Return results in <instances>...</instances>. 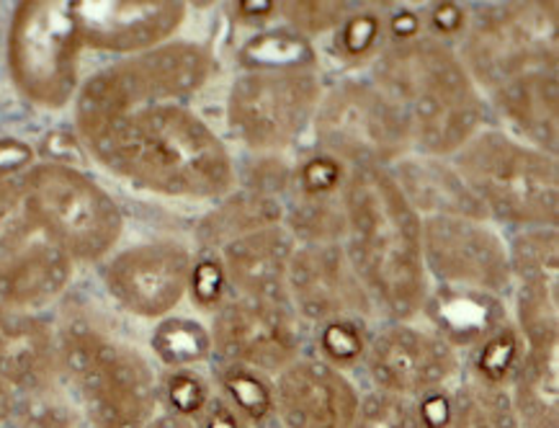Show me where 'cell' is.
I'll use <instances>...</instances> for the list:
<instances>
[{"instance_id":"26","label":"cell","mask_w":559,"mask_h":428,"mask_svg":"<svg viewBox=\"0 0 559 428\" xmlns=\"http://www.w3.org/2000/svg\"><path fill=\"white\" fill-rule=\"evenodd\" d=\"M217 397L248 428L276 426V388L269 374L240 364H219Z\"/></svg>"},{"instance_id":"17","label":"cell","mask_w":559,"mask_h":428,"mask_svg":"<svg viewBox=\"0 0 559 428\" xmlns=\"http://www.w3.org/2000/svg\"><path fill=\"white\" fill-rule=\"evenodd\" d=\"M191 255L178 242H147L119 253L106 269V287L121 308L163 318L181 302L191 280Z\"/></svg>"},{"instance_id":"33","label":"cell","mask_w":559,"mask_h":428,"mask_svg":"<svg viewBox=\"0 0 559 428\" xmlns=\"http://www.w3.org/2000/svg\"><path fill=\"white\" fill-rule=\"evenodd\" d=\"M157 397L166 405L168 416L197 424L214 401L212 382L197 369H170L157 384Z\"/></svg>"},{"instance_id":"6","label":"cell","mask_w":559,"mask_h":428,"mask_svg":"<svg viewBox=\"0 0 559 428\" xmlns=\"http://www.w3.org/2000/svg\"><path fill=\"white\" fill-rule=\"evenodd\" d=\"M210 55L191 41L147 49L134 60L93 75L78 96L75 121L83 140L98 138L127 114L170 98L193 96L210 78Z\"/></svg>"},{"instance_id":"29","label":"cell","mask_w":559,"mask_h":428,"mask_svg":"<svg viewBox=\"0 0 559 428\" xmlns=\"http://www.w3.org/2000/svg\"><path fill=\"white\" fill-rule=\"evenodd\" d=\"M153 352L168 369H193L214 354L212 333L191 318H168L157 325Z\"/></svg>"},{"instance_id":"43","label":"cell","mask_w":559,"mask_h":428,"mask_svg":"<svg viewBox=\"0 0 559 428\" xmlns=\"http://www.w3.org/2000/svg\"><path fill=\"white\" fill-rule=\"evenodd\" d=\"M428 24L441 37H454V34H462L467 28V13L459 3H439L428 13Z\"/></svg>"},{"instance_id":"38","label":"cell","mask_w":559,"mask_h":428,"mask_svg":"<svg viewBox=\"0 0 559 428\" xmlns=\"http://www.w3.org/2000/svg\"><path fill=\"white\" fill-rule=\"evenodd\" d=\"M13 418L19 428H73L75 424L73 413L55 395H49V388L24 395V401L16 403Z\"/></svg>"},{"instance_id":"35","label":"cell","mask_w":559,"mask_h":428,"mask_svg":"<svg viewBox=\"0 0 559 428\" xmlns=\"http://www.w3.org/2000/svg\"><path fill=\"white\" fill-rule=\"evenodd\" d=\"M34 230L21 183L0 181V263L21 251Z\"/></svg>"},{"instance_id":"1","label":"cell","mask_w":559,"mask_h":428,"mask_svg":"<svg viewBox=\"0 0 559 428\" xmlns=\"http://www.w3.org/2000/svg\"><path fill=\"white\" fill-rule=\"evenodd\" d=\"M346 251L358 282L392 323L426 310L428 271L423 261V219L386 168L348 170L341 191Z\"/></svg>"},{"instance_id":"45","label":"cell","mask_w":559,"mask_h":428,"mask_svg":"<svg viewBox=\"0 0 559 428\" xmlns=\"http://www.w3.org/2000/svg\"><path fill=\"white\" fill-rule=\"evenodd\" d=\"M28 160H32V150L26 145H21V142H13V140L0 142V181H5L3 176L16 174V170L26 168Z\"/></svg>"},{"instance_id":"25","label":"cell","mask_w":559,"mask_h":428,"mask_svg":"<svg viewBox=\"0 0 559 428\" xmlns=\"http://www.w3.org/2000/svg\"><path fill=\"white\" fill-rule=\"evenodd\" d=\"M508 392L521 428H559V344L526 348Z\"/></svg>"},{"instance_id":"23","label":"cell","mask_w":559,"mask_h":428,"mask_svg":"<svg viewBox=\"0 0 559 428\" xmlns=\"http://www.w3.org/2000/svg\"><path fill=\"white\" fill-rule=\"evenodd\" d=\"M392 178L418 214L426 212L428 217L454 214V217L485 219L475 197L464 187L462 176L456 174V168L443 166L441 158H428V155L403 158Z\"/></svg>"},{"instance_id":"16","label":"cell","mask_w":559,"mask_h":428,"mask_svg":"<svg viewBox=\"0 0 559 428\" xmlns=\"http://www.w3.org/2000/svg\"><path fill=\"white\" fill-rule=\"evenodd\" d=\"M286 297L299 316L318 325L374 312L341 242L297 248L286 276Z\"/></svg>"},{"instance_id":"40","label":"cell","mask_w":559,"mask_h":428,"mask_svg":"<svg viewBox=\"0 0 559 428\" xmlns=\"http://www.w3.org/2000/svg\"><path fill=\"white\" fill-rule=\"evenodd\" d=\"M282 13L299 32H328L346 19V3H282Z\"/></svg>"},{"instance_id":"41","label":"cell","mask_w":559,"mask_h":428,"mask_svg":"<svg viewBox=\"0 0 559 428\" xmlns=\"http://www.w3.org/2000/svg\"><path fill=\"white\" fill-rule=\"evenodd\" d=\"M413 405L415 428H451L456 413L454 390L441 388L418 397Z\"/></svg>"},{"instance_id":"47","label":"cell","mask_w":559,"mask_h":428,"mask_svg":"<svg viewBox=\"0 0 559 428\" xmlns=\"http://www.w3.org/2000/svg\"><path fill=\"white\" fill-rule=\"evenodd\" d=\"M147 428H193V424H189V420L176 418V416H168V413H163V416H155L153 424H150Z\"/></svg>"},{"instance_id":"7","label":"cell","mask_w":559,"mask_h":428,"mask_svg":"<svg viewBox=\"0 0 559 428\" xmlns=\"http://www.w3.org/2000/svg\"><path fill=\"white\" fill-rule=\"evenodd\" d=\"M34 227L70 261H98L121 235V212L114 199L81 170L45 163L21 183Z\"/></svg>"},{"instance_id":"31","label":"cell","mask_w":559,"mask_h":428,"mask_svg":"<svg viewBox=\"0 0 559 428\" xmlns=\"http://www.w3.org/2000/svg\"><path fill=\"white\" fill-rule=\"evenodd\" d=\"M456 413L451 428H521L515 418L511 392L464 382L454 390Z\"/></svg>"},{"instance_id":"44","label":"cell","mask_w":559,"mask_h":428,"mask_svg":"<svg viewBox=\"0 0 559 428\" xmlns=\"http://www.w3.org/2000/svg\"><path fill=\"white\" fill-rule=\"evenodd\" d=\"M193 428H248V426L242 424V420L235 416V413L229 411L217 395H214L210 408L202 413V418L193 424Z\"/></svg>"},{"instance_id":"11","label":"cell","mask_w":559,"mask_h":428,"mask_svg":"<svg viewBox=\"0 0 559 428\" xmlns=\"http://www.w3.org/2000/svg\"><path fill=\"white\" fill-rule=\"evenodd\" d=\"M320 98L314 70H246L229 88L227 124L250 150H284L312 124Z\"/></svg>"},{"instance_id":"19","label":"cell","mask_w":559,"mask_h":428,"mask_svg":"<svg viewBox=\"0 0 559 428\" xmlns=\"http://www.w3.org/2000/svg\"><path fill=\"white\" fill-rule=\"evenodd\" d=\"M294 251L297 246L284 225L263 227L227 240L222 248V269L242 297L286 305V276Z\"/></svg>"},{"instance_id":"15","label":"cell","mask_w":559,"mask_h":428,"mask_svg":"<svg viewBox=\"0 0 559 428\" xmlns=\"http://www.w3.org/2000/svg\"><path fill=\"white\" fill-rule=\"evenodd\" d=\"M278 428H354L361 413V392L346 372L318 356H299L276 374Z\"/></svg>"},{"instance_id":"13","label":"cell","mask_w":559,"mask_h":428,"mask_svg":"<svg viewBox=\"0 0 559 428\" xmlns=\"http://www.w3.org/2000/svg\"><path fill=\"white\" fill-rule=\"evenodd\" d=\"M364 367L377 395L415 403L426 392L449 388L459 372V356L441 335L390 323L369 341Z\"/></svg>"},{"instance_id":"5","label":"cell","mask_w":559,"mask_h":428,"mask_svg":"<svg viewBox=\"0 0 559 428\" xmlns=\"http://www.w3.org/2000/svg\"><path fill=\"white\" fill-rule=\"evenodd\" d=\"M456 174L485 217L519 227H555L557 158L498 130H483L456 153Z\"/></svg>"},{"instance_id":"3","label":"cell","mask_w":559,"mask_h":428,"mask_svg":"<svg viewBox=\"0 0 559 428\" xmlns=\"http://www.w3.org/2000/svg\"><path fill=\"white\" fill-rule=\"evenodd\" d=\"M374 85L403 114L413 147L454 155L483 132L485 102L462 57L441 39L394 41L374 68Z\"/></svg>"},{"instance_id":"21","label":"cell","mask_w":559,"mask_h":428,"mask_svg":"<svg viewBox=\"0 0 559 428\" xmlns=\"http://www.w3.org/2000/svg\"><path fill=\"white\" fill-rule=\"evenodd\" d=\"M508 127L521 134L523 145L557 158L559 147V81L557 70H536L506 83L492 94Z\"/></svg>"},{"instance_id":"20","label":"cell","mask_w":559,"mask_h":428,"mask_svg":"<svg viewBox=\"0 0 559 428\" xmlns=\"http://www.w3.org/2000/svg\"><path fill=\"white\" fill-rule=\"evenodd\" d=\"M57 369V346L39 318L0 305V380L16 395L47 390Z\"/></svg>"},{"instance_id":"42","label":"cell","mask_w":559,"mask_h":428,"mask_svg":"<svg viewBox=\"0 0 559 428\" xmlns=\"http://www.w3.org/2000/svg\"><path fill=\"white\" fill-rule=\"evenodd\" d=\"M225 284H227V276H225V269H222L219 259L204 255L197 266H191L189 287L193 292V299H197L202 308H214V305L222 302Z\"/></svg>"},{"instance_id":"27","label":"cell","mask_w":559,"mask_h":428,"mask_svg":"<svg viewBox=\"0 0 559 428\" xmlns=\"http://www.w3.org/2000/svg\"><path fill=\"white\" fill-rule=\"evenodd\" d=\"M286 217L284 204L278 194H266V191L246 189L240 197H233L222 206L217 214L206 219V235L210 238H240V235L263 230V227L282 225Z\"/></svg>"},{"instance_id":"12","label":"cell","mask_w":559,"mask_h":428,"mask_svg":"<svg viewBox=\"0 0 559 428\" xmlns=\"http://www.w3.org/2000/svg\"><path fill=\"white\" fill-rule=\"evenodd\" d=\"M426 271L454 289H475L500 297L513 274L503 238L485 219L436 214L423 219Z\"/></svg>"},{"instance_id":"37","label":"cell","mask_w":559,"mask_h":428,"mask_svg":"<svg viewBox=\"0 0 559 428\" xmlns=\"http://www.w3.org/2000/svg\"><path fill=\"white\" fill-rule=\"evenodd\" d=\"M382 19L374 11L354 13V16L343 19V24L338 26L335 47H338V55L346 62H361L374 52L379 39H382Z\"/></svg>"},{"instance_id":"30","label":"cell","mask_w":559,"mask_h":428,"mask_svg":"<svg viewBox=\"0 0 559 428\" xmlns=\"http://www.w3.org/2000/svg\"><path fill=\"white\" fill-rule=\"evenodd\" d=\"M240 62L246 70H312L314 52L310 41L289 28H271L242 47Z\"/></svg>"},{"instance_id":"2","label":"cell","mask_w":559,"mask_h":428,"mask_svg":"<svg viewBox=\"0 0 559 428\" xmlns=\"http://www.w3.org/2000/svg\"><path fill=\"white\" fill-rule=\"evenodd\" d=\"M88 147L114 174L155 194L214 199L235 183V163L222 140L197 114L176 104L127 114L88 140Z\"/></svg>"},{"instance_id":"22","label":"cell","mask_w":559,"mask_h":428,"mask_svg":"<svg viewBox=\"0 0 559 428\" xmlns=\"http://www.w3.org/2000/svg\"><path fill=\"white\" fill-rule=\"evenodd\" d=\"M73 261L52 242H34L0 263V305L28 310L52 302L68 287Z\"/></svg>"},{"instance_id":"24","label":"cell","mask_w":559,"mask_h":428,"mask_svg":"<svg viewBox=\"0 0 559 428\" xmlns=\"http://www.w3.org/2000/svg\"><path fill=\"white\" fill-rule=\"evenodd\" d=\"M426 308L431 310L436 335H441L451 348L477 346L508 323L500 297L475 289L447 287L439 292V297L428 299Z\"/></svg>"},{"instance_id":"34","label":"cell","mask_w":559,"mask_h":428,"mask_svg":"<svg viewBox=\"0 0 559 428\" xmlns=\"http://www.w3.org/2000/svg\"><path fill=\"white\" fill-rule=\"evenodd\" d=\"M369 338L358 318H341L320 325L318 331V359L346 372L350 367L364 364Z\"/></svg>"},{"instance_id":"39","label":"cell","mask_w":559,"mask_h":428,"mask_svg":"<svg viewBox=\"0 0 559 428\" xmlns=\"http://www.w3.org/2000/svg\"><path fill=\"white\" fill-rule=\"evenodd\" d=\"M354 428H415L413 405L374 392V395L364 397Z\"/></svg>"},{"instance_id":"14","label":"cell","mask_w":559,"mask_h":428,"mask_svg":"<svg viewBox=\"0 0 559 428\" xmlns=\"http://www.w3.org/2000/svg\"><path fill=\"white\" fill-rule=\"evenodd\" d=\"M212 346L219 364L276 377L302 356V335L286 305L238 297L214 318Z\"/></svg>"},{"instance_id":"28","label":"cell","mask_w":559,"mask_h":428,"mask_svg":"<svg viewBox=\"0 0 559 428\" xmlns=\"http://www.w3.org/2000/svg\"><path fill=\"white\" fill-rule=\"evenodd\" d=\"M523 359H526V344H523L519 328L513 323H503L475 346L472 382L485 384V388L508 390L515 374H519Z\"/></svg>"},{"instance_id":"10","label":"cell","mask_w":559,"mask_h":428,"mask_svg":"<svg viewBox=\"0 0 559 428\" xmlns=\"http://www.w3.org/2000/svg\"><path fill=\"white\" fill-rule=\"evenodd\" d=\"M312 124L322 153L343 166L386 168L413 147L403 114L371 83L346 81L322 94Z\"/></svg>"},{"instance_id":"48","label":"cell","mask_w":559,"mask_h":428,"mask_svg":"<svg viewBox=\"0 0 559 428\" xmlns=\"http://www.w3.org/2000/svg\"><path fill=\"white\" fill-rule=\"evenodd\" d=\"M271 428H278V426H271Z\"/></svg>"},{"instance_id":"9","label":"cell","mask_w":559,"mask_h":428,"mask_svg":"<svg viewBox=\"0 0 559 428\" xmlns=\"http://www.w3.org/2000/svg\"><path fill=\"white\" fill-rule=\"evenodd\" d=\"M81 47V26L73 3H21L9 34L13 83L28 102L60 109L75 94Z\"/></svg>"},{"instance_id":"8","label":"cell","mask_w":559,"mask_h":428,"mask_svg":"<svg viewBox=\"0 0 559 428\" xmlns=\"http://www.w3.org/2000/svg\"><path fill=\"white\" fill-rule=\"evenodd\" d=\"M557 3L492 5L467 26L462 62L492 96L515 78L557 70Z\"/></svg>"},{"instance_id":"46","label":"cell","mask_w":559,"mask_h":428,"mask_svg":"<svg viewBox=\"0 0 559 428\" xmlns=\"http://www.w3.org/2000/svg\"><path fill=\"white\" fill-rule=\"evenodd\" d=\"M16 403H19L16 390H13L9 382L0 380V426L9 424V420L13 418V411H16Z\"/></svg>"},{"instance_id":"36","label":"cell","mask_w":559,"mask_h":428,"mask_svg":"<svg viewBox=\"0 0 559 428\" xmlns=\"http://www.w3.org/2000/svg\"><path fill=\"white\" fill-rule=\"evenodd\" d=\"M346 176V166L341 160L318 150L314 155H307L294 170V187L299 199H331L341 197Z\"/></svg>"},{"instance_id":"32","label":"cell","mask_w":559,"mask_h":428,"mask_svg":"<svg viewBox=\"0 0 559 428\" xmlns=\"http://www.w3.org/2000/svg\"><path fill=\"white\" fill-rule=\"evenodd\" d=\"M286 233L305 246H325L341 242L346 235V217H343L341 197L331 199H299L286 214Z\"/></svg>"},{"instance_id":"18","label":"cell","mask_w":559,"mask_h":428,"mask_svg":"<svg viewBox=\"0 0 559 428\" xmlns=\"http://www.w3.org/2000/svg\"><path fill=\"white\" fill-rule=\"evenodd\" d=\"M83 45L111 52L155 49L181 26L183 3L129 0V3H73Z\"/></svg>"},{"instance_id":"4","label":"cell","mask_w":559,"mask_h":428,"mask_svg":"<svg viewBox=\"0 0 559 428\" xmlns=\"http://www.w3.org/2000/svg\"><path fill=\"white\" fill-rule=\"evenodd\" d=\"M57 367L73 390L91 428H147L157 405V382L145 356L102 331L75 325L62 333Z\"/></svg>"}]
</instances>
